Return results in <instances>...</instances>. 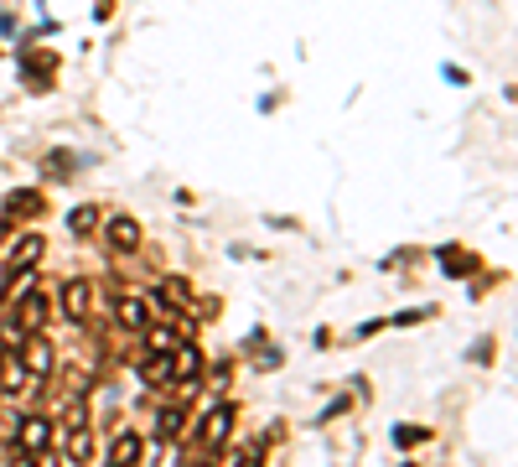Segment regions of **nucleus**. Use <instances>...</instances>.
Masks as SVG:
<instances>
[]
</instances>
